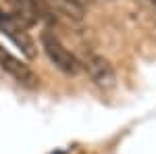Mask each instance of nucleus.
Here are the masks:
<instances>
[{"label": "nucleus", "instance_id": "f257e3e1", "mask_svg": "<svg viewBox=\"0 0 156 154\" xmlns=\"http://www.w3.org/2000/svg\"><path fill=\"white\" fill-rule=\"evenodd\" d=\"M42 48H44L46 56L52 60V65H54L56 69H60L62 73H67V75H77V73L81 71L79 59L62 46L60 40L54 36V34H50V31H44V34H42Z\"/></svg>", "mask_w": 156, "mask_h": 154}, {"label": "nucleus", "instance_id": "f03ea898", "mask_svg": "<svg viewBox=\"0 0 156 154\" xmlns=\"http://www.w3.org/2000/svg\"><path fill=\"white\" fill-rule=\"evenodd\" d=\"M0 31L6 38H11L12 42L17 44V48H21V52H23L27 59H34L36 56V44H34V40L27 36L25 27L12 15H6V13L0 11Z\"/></svg>", "mask_w": 156, "mask_h": 154}, {"label": "nucleus", "instance_id": "7ed1b4c3", "mask_svg": "<svg viewBox=\"0 0 156 154\" xmlns=\"http://www.w3.org/2000/svg\"><path fill=\"white\" fill-rule=\"evenodd\" d=\"M83 67H85V71L90 73L92 81L96 83L98 88L110 90V88L117 85L115 69H112V65H110L104 56H100V54H87L85 60H83Z\"/></svg>", "mask_w": 156, "mask_h": 154}, {"label": "nucleus", "instance_id": "20e7f679", "mask_svg": "<svg viewBox=\"0 0 156 154\" xmlns=\"http://www.w3.org/2000/svg\"><path fill=\"white\" fill-rule=\"evenodd\" d=\"M0 67L9 73V75H12L17 83H21L25 88H37V83H40L37 75L31 71L29 65H25L23 60L15 59L11 52L4 50L2 46H0Z\"/></svg>", "mask_w": 156, "mask_h": 154}, {"label": "nucleus", "instance_id": "39448f33", "mask_svg": "<svg viewBox=\"0 0 156 154\" xmlns=\"http://www.w3.org/2000/svg\"><path fill=\"white\" fill-rule=\"evenodd\" d=\"M6 2H9V6H11V11H12V17L23 27L37 23L40 17H37V11H36V6H34L31 0H6Z\"/></svg>", "mask_w": 156, "mask_h": 154}, {"label": "nucleus", "instance_id": "423d86ee", "mask_svg": "<svg viewBox=\"0 0 156 154\" xmlns=\"http://www.w3.org/2000/svg\"><path fill=\"white\" fill-rule=\"evenodd\" d=\"M77 2H79L83 9H85V4H94V0H77Z\"/></svg>", "mask_w": 156, "mask_h": 154}, {"label": "nucleus", "instance_id": "0eeeda50", "mask_svg": "<svg viewBox=\"0 0 156 154\" xmlns=\"http://www.w3.org/2000/svg\"><path fill=\"white\" fill-rule=\"evenodd\" d=\"M148 2H152V4H154V6H156V0H148Z\"/></svg>", "mask_w": 156, "mask_h": 154}]
</instances>
